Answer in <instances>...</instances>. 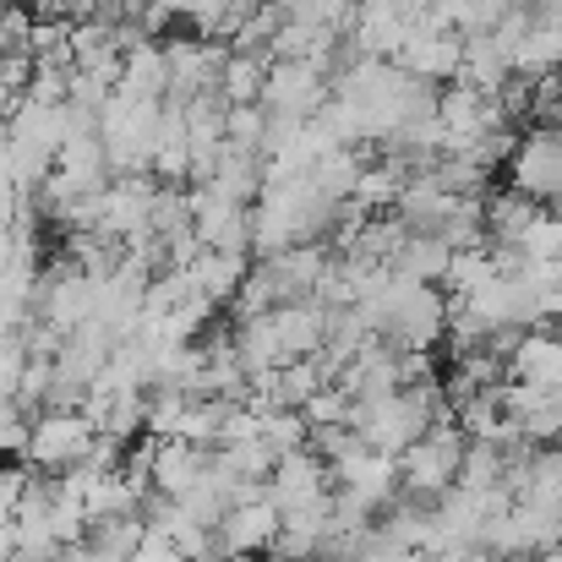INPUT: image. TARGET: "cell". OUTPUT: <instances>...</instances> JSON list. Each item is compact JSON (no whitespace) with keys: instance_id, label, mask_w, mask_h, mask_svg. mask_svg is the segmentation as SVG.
<instances>
[{"instance_id":"obj_1","label":"cell","mask_w":562,"mask_h":562,"mask_svg":"<svg viewBox=\"0 0 562 562\" xmlns=\"http://www.w3.org/2000/svg\"><path fill=\"white\" fill-rule=\"evenodd\" d=\"M328 88H334V99L356 104L367 143H393L404 126H415V121H426L437 110V93L426 82L404 77L393 60H367V55L350 60Z\"/></svg>"},{"instance_id":"obj_2","label":"cell","mask_w":562,"mask_h":562,"mask_svg":"<svg viewBox=\"0 0 562 562\" xmlns=\"http://www.w3.org/2000/svg\"><path fill=\"white\" fill-rule=\"evenodd\" d=\"M323 224H334V202H323L306 176L262 187L257 202H251V251L257 257H279L290 246H306Z\"/></svg>"},{"instance_id":"obj_3","label":"cell","mask_w":562,"mask_h":562,"mask_svg":"<svg viewBox=\"0 0 562 562\" xmlns=\"http://www.w3.org/2000/svg\"><path fill=\"white\" fill-rule=\"evenodd\" d=\"M464 464V431L453 420V409H442L404 453H398V497L409 503H437Z\"/></svg>"},{"instance_id":"obj_4","label":"cell","mask_w":562,"mask_h":562,"mask_svg":"<svg viewBox=\"0 0 562 562\" xmlns=\"http://www.w3.org/2000/svg\"><path fill=\"white\" fill-rule=\"evenodd\" d=\"M459 55H464V38L431 11V0H420V22H415V33L404 38V49L393 55V66H398L404 77L437 88V82H453V77H459Z\"/></svg>"},{"instance_id":"obj_5","label":"cell","mask_w":562,"mask_h":562,"mask_svg":"<svg viewBox=\"0 0 562 562\" xmlns=\"http://www.w3.org/2000/svg\"><path fill=\"white\" fill-rule=\"evenodd\" d=\"M93 420L82 415V409H44V415H33V431H27V464L33 470H44V475H66L71 464H82L88 459V448H93Z\"/></svg>"},{"instance_id":"obj_6","label":"cell","mask_w":562,"mask_h":562,"mask_svg":"<svg viewBox=\"0 0 562 562\" xmlns=\"http://www.w3.org/2000/svg\"><path fill=\"white\" fill-rule=\"evenodd\" d=\"M328 475H334L339 497L361 503L372 519L382 514V508L398 503V453H376V448H367V442H356L350 453H339V459L328 464Z\"/></svg>"},{"instance_id":"obj_7","label":"cell","mask_w":562,"mask_h":562,"mask_svg":"<svg viewBox=\"0 0 562 562\" xmlns=\"http://www.w3.org/2000/svg\"><path fill=\"white\" fill-rule=\"evenodd\" d=\"M191 202V235L202 251H224V257H246L251 251V207L218 196V191L196 187L187 191Z\"/></svg>"},{"instance_id":"obj_8","label":"cell","mask_w":562,"mask_h":562,"mask_svg":"<svg viewBox=\"0 0 562 562\" xmlns=\"http://www.w3.org/2000/svg\"><path fill=\"white\" fill-rule=\"evenodd\" d=\"M508 191L530 196V202H562V148H558V132L541 126L530 137L514 143L508 154Z\"/></svg>"},{"instance_id":"obj_9","label":"cell","mask_w":562,"mask_h":562,"mask_svg":"<svg viewBox=\"0 0 562 562\" xmlns=\"http://www.w3.org/2000/svg\"><path fill=\"white\" fill-rule=\"evenodd\" d=\"M328 77L301 66V60H268V77H262V110L273 121H312L323 104H328Z\"/></svg>"},{"instance_id":"obj_10","label":"cell","mask_w":562,"mask_h":562,"mask_svg":"<svg viewBox=\"0 0 562 562\" xmlns=\"http://www.w3.org/2000/svg\"><path fill=\"white\" fill-rule=\"evenodd\" d=\"M437 126H442V137H448V154H464V148H475V143H486L492 132H508V121L497 115V104L492 99H481V93H470V88H448V93H437ZM442 154V159H448Z\"/></svg>"},{"instance_id":"obj_11","label":"cell","mask_w":562,"mask_h":562,"mask_svg":"<svg viewBox=\"0 0 562 562\" xmlns=\"http://www.w3.org/2000/svg\"><path fill=\"white\" fill-rule=\"evenodd\" d=\"M328 497H334V475H328V464H323L312 448L273 459V475H268V503H273L279 514H295V508H323Z\"/></svg>"},{"instance_id":"obj_12","label":"cell","mask_w":562,"mask_h":562,"mask_svg":"<svg viewBox=\"0 0 562 562\" xmlns=\"http://www.w3.org/2000/svg\"><path fill=\"white\" fill-rule=\"evenodd\" d=\"M415 22H420V0H404V5H356V16H350L345 33H350L356 55L393 60L404 49V38L415 33Z\"/></svg>"},{"instance_id":"obj_13","label":"cell","mask_w":562,"mask_h":562,"mask_svg":"<svg viewBox=\"0 0 562 562\" xmlns=\"http://www.w3.org/2000/svg\"><path fill=\"white\" fill-rule=\"evenodd\" d=\"M93 295H99V279H88V273H77L71 262L66 268H55L44 284H38V317L55 328V334H77L82 323H93Z\"/></svg>"},{"instance_id":"obj_14","label":"cell","mask_w":562,"mask_h":562,"mask_svg":"<svg viewBox=\"0 0 562 562\" xmlns=\"http://www.w3.org/2000/svg\"><path fill=\"white\" fill-rule=\"evenodd\" d=\"M224 55H229V49H218V44H207V38H170V44H165V66H170V93H165V99L187 104V99H202V93H218Z\"/></svg>"},{"instance_id":"obj_15","label":"cell","mask_w":562,"mask_h":562,"mask_svg":"<svg viewBox=\"0 0 562 562\" xmlns=\"http://www.w3.org/2000/svg\"><path fill=\"white\" fill-rule=\"evenodd\" d=\"M279 519H284V514H279L268 497H251V503H235V508L218 519L213 541H218L224 558H262V552H273Z\"/></svg>"},{"instance_id":"obj_16","label":"cell","mask_w":562,"mask_h":562,"mask_svg":"<svg viewBox=\"0 0 562 562\" xmlns=\"http://www.w3.org/2000/svg\"><path fill=\"white\" fill-rule=\"evenodd\" d=\"M262 317H268V328H273V345H279L284 367H290V361H306V356H317V350H323L328 306H317L312 295H306V301H284V306L262 312Z\"/></svg>"},{"instance_id":"obj_17","label":"cell","mask_w":562,"mask_h":562,"mask_svg":"<svg viewBox=\"0 0 562 562\" xmlns=\"http://www.w3.org/2000/svg\"><path fill=\"white\" fill-rule=\"evenodd\" d=\"M508 376L536 387V393H552L562 398V334H519L514 356H508Z\"/></svg>"},{"instance_id":"obj_18","label":"cell","mask_w":562,"mask_h":562,"mask_svg":"<svg viewBox=\"0 0 562 562\" xmlns=\"http://www.w3.org/2000/svg\"><path fill=\"white\" fill-rule=\"evenodd\" d=\"M202 470H207V448H191L181 437H154V459H148V486H154V497L176 503Z\"/></svg>"},{"instance_id":"obj_19","label":"cell","mask_w":562,"mask_h":562,"mask_svg":"<svg viewBox=\"0 0 562 562\" xmlns=\"http://www.w3.org/2000/svg\"><path fill=\"white\" fill-rule=\"evenodd\" d=\"M154 181L165 187H187L191 181V143H187V115L176 99L159 104V137H154V165H148Z\"/></svg>"},{"instance_id":"obj_20","label":"cell","mask_w":562,"mask_h":562,"mask_svg":"<svg viewBox=\"0 0 562 562\" xmlns=\"http://www.w3.org/2000/svg\"><path fill=\"white\" fill-rule=\"evenodd\" d=\"M514 77V66H508V55L497 49V38L492 33H475V38H464V55H459V88H470V93H481V99H497V88Z\"/></svg>"},{"instance_id":"obj_21","label":"cell","mask_w":562,"mask_h":562,"mask_svg":"<svg viewBox=\"0 0 562 562\" xmlns=\"http://www.w3.org/2000/svg\"><path fill=\"white\" fill-rule=\"evenodd\" d=\"M334 503V497H328ZM328 503L323 508H295L279 519V536H273V558L284 562H317L323 558V541H328Z\"/></svg>"},{"instance_id":"obj_22","label":"cell","mask_w":562,"mask_h":562,"mask_svg":"<svg viewBox=\"0 0 562 562\" xmlns=\"http://www.w3.org/2000/svg\"><path fill=\"white\" fill-rule=\"evenodd\" d=\"M121 93H132V99H165L170 93V66H165V44H154V38H143V44H132L126 55H121Z\"/></svg>"},{"instance_id":"obj_23","label":"cell","mask_w":562,"mask_h":562,"mask_svg":"<svg viewBox=\"0 0 562 562\" xmlns=\"http://www.w3.org/2000/svg\"><path fill=\"white\" fill-rule=\"evenodd\" d=\"M404 187H409V165L387 154V159H376V165H361L350 202H356L361 213H382V207H393V202H398V191Z\"/></svg>"},{"instance_id":"obj_24","label":"cell","mask_w":562,"mask_h":562,"mask_svg":"<svg viewBox=\"0 0 562 562\" xmlns=\"http://www.w3.org/2000/svg\"><path fill=\"white\" fill-rule=\"evenodd\" d=\"M497 273H503L497 251H492V246H470V251H453V262H448V273H442L437 290L453 295V301H470V295H481Z\"/></svg>"},{"instance_id":"obj_25","label":"cell","mask_w":562,"mask_h":562,"mask_svg":"<svg viewBox=\"0 0 562 562\" xmlns=\"http://www.w3.org/2000/svg\"><path fill=\"white\" fill-rule=\"evenodd\" d=\"M191 290L202 295V301H235V290H240V279H246V257H224V251H202L196 262L187 268Z\"/></svg>"},{"instance_id":"obj_26","label":"cell","mask_w":562,"mask_h":562,"mask_svg":"<svg viewBox=\"0 0 562 562\" xmlns=\"http://www.w3.org/2000/svg\"><path fill=\"white\" fill-rule=\"evenodd\" d=\"M262 77H268V55L229 49L224 71H218V99L224 104H262Z\"/></svg>"},{"instance_id":"obj_27","label":"cell","mask_w":562,"mask_h":562,"mask_svg":"<svg viewBox=\"0 0 562 562\" xmlns=\"http://www.w3.org/2000/svg\"><path fill=\"white\" fill-rule=\"evenodd\" d=\"M448 262H453V251H448L437 235H404V246H398V257H393V268L409 273V279H420V284H442Z\"/></svg>"},{"instance_id":"obj_28","label":"cell","mask_w":562,"mask_h":562,"mask_svg":"<svg viewBox=\"0 0 562 562\" xmlns=\"http://www.w3.org/2000/svg\"><path fill=\"white\" fill-rule=\"evenodd\" d=\"M257 442L273 459H284V453H301L312 442V426L301 409H257Z\"/></svg>"},{"instance_id":"obj_29","label":"cell","mask_w":562,"mask_h":562,"mask_svg":"<svg viewBox=\"0 0 562 562\" xmlns=\"http://www.w3.org/2000/svg\"><path fill=\"white\" fill-rule=\"evenodd\" d=\"M143 536H148V525H143V514H121V519H104V525H88V541H82V547H93L99 558L132 562V558H137V547H143Z\"/></svg>"},{"instance_id":"obj_30","label":"cell","mask_w":562,"mask_h":562,"mask_svg":"<svg viewBox=\"0 0 562 562\" xmlns=\"http://www.w3.org/2000/svg\"><path fill=\"white\" fill-rule=\"evenodd\" d=\"M262 137H268V110H262V104H229V110H224V143L257 154Z\"/></svg>"},{"instance_id":"obj_31","label":"cell","mask_w":562,"mask_h":562,"mask_svg":"<svg viewBox=\"0 0 562 562\" xmlns=\"http://www.w3.org/2000/svg\"><path fill=\"white\" fill-rule=\"evenodd\" d=\"M301 415H306L312 431H328V426H345L350 420V398H345V387H323V393H312L301 404Z\"/></svg>"},{"instance_id":"obj_32","label":"cell","mask_w":562,"mask_h":562,"mask_svg":"<svg viewBox=\"0 0 562 562\" xmlns=\"http://www.w3.org/2000/svg\"><path fill=\"white\" fill-rule=\"evenodd\" d=\"M22 372H27V350H22V339H0V398L16 404Z\"/></svg>"},{"instance_id":"obj_33","label":"cell","mask_w":562,"mask_h":562,"mask_svg":"<svg viewBox=\"0 0 562 562\" xmlns=\"http://www.w3.org/2000/svg\"><path fill=\"white\" fill-rule=\"evenodd\" d=\"M27 431H33V420H27V409L22 404H11L5 415H0V453H27Z\"/></svg>"},{"instance_id":"obj_34","label":"cell","mask_w":562,"mask_h":562,"mask_svg":"<svg viewBox=\"0 0 562 562\" xmlns=\"http://www.w3.org/2000/svg\"><path fill=\"white\" fill-rule=\"evenodd\" d=\"M16 224H33V207H27L22 191H11L0 181V229H16Z\"/></svg>"},{"instance_id":"obj_35","label":"cell","mask_w":562,"mask_h":562,"mask_svg":"<svg viewBox=\"0 0 562 562\" xmlns=\"http://www.w3.org/2000/svg\"><path fill=\"white\" fill-rule=\"evenodd\" d=\"M356 562H426V558H420V552H404V547H393V541H382L372 530V541L356 552Z\"/></svg>"},{"instance_id":"obj_36","label":"cell","mask_w":562,"mask_h":562,"mask_svg":"<svg viewBox=\"0 0 562 562\" xmlns=\"http://www.w3.org/2000/svg\"><path fill=\"white\" fill-rule=\"evenodd\" d=\"M22 492H27V475H16V470H0V525H11V514H16Z\"/></svg>"},{"instance_id":"obj_37","label":"cell","mask_w":562,"mask_h":562,"mask_svg":"<svg viewBox=\"0 0 562 562\" xmlns=\"http://www.w3.org/2000/svg\"><path fill=\"white\" fill-rule=\"evenodd\" d=\"M16 5H22V11H38V16H49V11H60L66 0H16Z\"/></svg>"},{"instance_id":"obj_38","label":"cell","mask_w":562,"mask_h":562,"mask_svg":"<svg viewBox=\"0 0 562 562\" xmlns=\"http://www.w3.org/2000/svg\"><path fill=\"white\" fill-rule=\"evenodd\" d=\"M5 143H11V115L0 110V148H5Z\"/></svg>"},{"instance_id":"obj_39","label":"cell","mask_w":562,"mask_h":562,"mask_svg":"<svg viewBox=\"0 0 562 562\" xmlns=\"http://www.w3.org/2000/svg\"><path fill=\"white\" fill-rule=\"evenodd\" d=\"M218 562H251V558H218Z\"/></svg>"},{"instance_id":"obj_40","label":"cell","mask_w":562,"mask_h":562,"mask_svg":"<svg viewBox=\"0 0 562 562\" xmlns=\"http://www.w3.org/2000/svg\"><path fill=\"white\" fill-rule=\"evenodd\" d=\"M262 562H284V558H273V552H268V558H262Z\"/></svg>"},{"instance_id":"obj_41","label":"cell","mask_w":562,"mask_h":562,"mask_svg":"<svg viewBox=\"0 0 562 562\" xmlns=\"http://www.w3.org/2000/svg\"><path fill=\"white\" fill-rule=\"evenodd\" d=\"M525 562H547V558H525Z\"/></svg>"}]
</instances>
